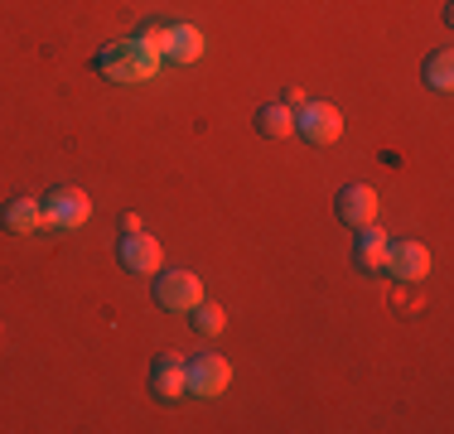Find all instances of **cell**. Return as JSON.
<instances>
[{"instance_id": "14", "label": "cell", "mask_w": 454, "mask_h": 434, "mask_svg": "<svg viewBox=\"0 0 454 434\" xmlns=\"http://www.w3.org/2000/svg\"><path fill=\"white\" fill-rule=\"evenodd\" d=\"M420 78H426V87H435V92H450L454 87V53L435 49L426 63H420Z\"/></svg>"}, {"instance_id": "8", "label": "cell", "mask_w": 454, "mask_h": 434, "mask_svg": "<svg viewBox=\"0 0 454 434\" xmlns=\"http://www.w3.org/2000/svg\"><path fill=\"white\" fill-rule=\"evenodd\" d=\"M333 217H339L343 227H367L377 217V193L367 189V183H348V189H339V198H333Z\"/></svg>"}, {"instance_id": "5", "label": "cell", "mask_w": 454, "mask_h": 434, "mask_svg": "<svg viewBox=\"0 0 454 434\" xmlns=\"http://www.w3.org/2000/svg\"><path fill=\"white\" fill-rule=\"evenodd\" d=\"M295 130L309 145H333V140L343 136V116H339V106H329V102H305L295 112Z\"/></svg>"}, {"instance_id": "15", "label": "cell", "mask_w": 454, "mask_h": 434, "mask_svg": "<svg viewBox=\"0 0 454 434\" xmlns=\"http://www.w3.org/2000/svg\"><path fill=\"white\" fill-rule=\"evenodd\" d=\"M189 319H193V333H203V338H218V333H223V309H218V304H193V309H189Z\"/></svg>"}, {"instance_id": "13", "label": "cell", "mask_w": 454, "mask_h": 434, "mask_svg": "<svg viewBox=\"0 0 454 434\" xmlns=\"http://www.w3.org/2000/svg\"><path fill=\"white\" fill-rule=\"evenodd\" d=\"M256 130H262L266 140H280V136H290V130H295V112H290L286 102H266L262 112H256Z\"/></svg>"}, {"instance_id": "2", "label": "cell", "mask_w": 454, "mask_h": 434, "mask_svg": "<svg viewBox=\"0 0 454 434\" xmlns=\"http://www.w3.org/2000/svg\"><path fill=\"white\" fill-rule=\"evenodd\" d=\"M155 304L169 314H189L193 304H203V280L193 270H160L155 275Z\"/></svg>"}, {"instance_id": "9", "label": "cell", "mask_w": 454, "mask_h": 434, "mask_svg": "<svg viewBox=\"0 0 454 434\" xmlns=\"http://www.w3.org/2000/svg\"><path fill=\"white\" fill-rule=\"evenodd\" d=\"M382 270H392L396 280H426L430 275V252L420 242H392L387 246Z\"/></svg>"}, {"instance_id": "10", "label": "cell", "mask_w": 454, "mask_h": 434, "mask_svg": "<svg viewBox=\"0 0 454 434\" xmlns=\"http://www.w3.org/2000/svg\"><path fill=\"white\" fill-rule=\"evenodd\" d=\"M0 227L15 236H35L39 227H44V203L39 198H10L5 208H0Z\"/></svg>"}, {"instance_id": "1", "label": "cell", "mask_w": 454, "mask_h": 434, "mask_svg": "<svg viewBox=\"0 0 454 434\" xmlns=\"http://www.w3.org/2000/svg\"><path fill=\"white\" fill-rule=\"evenodd\" d=\"M160 43H165V25H145L131 39H116L106 49H97L92 68L112 82H150V78H160V63H165Z\"/></svg>"}, {"instance_id": "7", "label": "cell", "mask_w": 454, "mask_h": 434, "mask_svg": "<svg viewBox=\"0 0 454 434\" xmlns=\"http://www.w3.org/2000/svg\"><path fill=\"white\" fill-rule=\"evenodd\" d=\"M150 391H155V400H165V406L189 391V372H184L179 353H160L155 362H150Z\"/></svg>"}, {"instance_id": "6", "label": "cell", "mask_w": 454, "mask_h": 434, "mask_svg": "<svg viewBox=\"0 0 454 434\" xmlns=\"http://www.w3.org/2000/svg\"><path fill=\"white\" fill-rule=\"evenodd\" d=\"M116 256H121V266L131 270V275H155V270L165 266L160 242H155V236H145V232H126L121 246H116Z\"/></svg>"}, {"instance_id": "4", "label": "cell", "mask_w": 454, "mask_h": 434, "mask_svg": "<svg viewBox=\"0 0 454 434\" xmlns=\"http://www.w3.org/2000/svg\"><path fill=\"white\" fill-rule=\"evenodd\" d=\"M184 372H189V391L203 400L223 396V391L232 386V367H227V357H218V353H199L193 362H184Z\"/></svg>"}, {"instance_id": "12", "label": "cell", "mask_w": 454, "mask_h": 434, "mask_svg": "<svg viewBox=\"0 0 454 434\" xmlns=\"http://www.w3.org/2000/svg\"><path fill=\"white\" fill-rule=\"evenodd\" d=\"M387 232H377L372 222L363 227L358 232V242H353V260H358V270H367V275H377V270H382V260H387Z\"/></svg>"}, {"instance_id": "11", "label": "cell", "mask_w": 454, "mask_h": 434, "mask_svg": "<svg viewBox=\"0 0 454 434\" xmlns=\"http://www.w3.org/2000/svg\"><path fill=\"white\" fill-rule=\"evenodd\" d=\"M169 63H193L203 53V35L193 25H165V43H160Z\"/></svg>"}, {"instance_id": "3", "label": "cell", "mask_w": 454, "mask_h": 434, "mask_svg": "<svg viewBox=\"0 0 454 434\" xmlns=\"http://www.w3.org/2000/svg\"><path fill=\"white\" fill-rule=\"evenodd\" d=\"M92 217V198L82 189H53L44 193V227L49 232H73Z\"/></svg>"}]
</instances>
